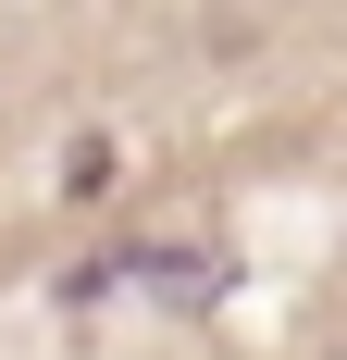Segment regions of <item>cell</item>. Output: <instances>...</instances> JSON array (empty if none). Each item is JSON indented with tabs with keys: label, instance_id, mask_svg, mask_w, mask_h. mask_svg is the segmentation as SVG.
Masks as SVG:
<instances>
[{
	"label": "cell",
	"instance_id": "obj_1",
	"mask_svg": "<svg viewBox=\"0 0 347 360\" xmlns=\"http://www.w3.org/2000/svg\"><path fill=\"white\" fill-rule=\"evenodd\" d=\"M223 286H236L223 249H124V261H87L74 274V298H162V311H211Z\"/></svg>",
	"mask_w": 347,
	"mask_h": 360
}]
</instances>
